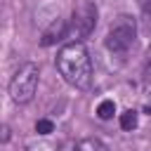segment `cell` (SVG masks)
<instances>
[{
  "label": "cell",
  "mask_w": 151,
  "mask_h": 151,
  "mask_svg": "<svg viewBox=\"0 0 151 151\" xmlns=\"http://www.w3.org/2000/svg\"><path fill=\"white\" fill-rule=\"evenodd\" d=\"M57 68L64 76L68 85L76 90H90L92 87V59L83 40L66 42L57 52Z\"/></svg>",
  "instance_id": "obj_1"
},
{
  "label": "cell",
  "mask_w": 151,
  "mask_h": 151,
  "mask_svg": "<svg viewBox=\"0 0 151 151\" xmlns=\"http://www.w3.org/2000/svg\"><path fill=\"white\" fill-rule=\"evenodd\" d=\"M38 78H40V68L33 61H26L17 68V73L9 80V99L14 104H28L38 90Z\"/></svg>",
  "instance_id": "obj_2"
},
{
  "label": "cell",
  "mask_w": 151,
  "mask_h": 151,
  "mask_svg": "<svg viewBox=\"0 0 151 151\" xmlns=\"http://www.w3.org/2000/svg\"><path fill=\"white\" fill-rule=\"evenodd\" d=\"M134 40H137V24H134V19L127 17V14H120L111 24L104 42H106L109 52H113V54H127L134 47Z\"/></svg>",
  "instance_id": "obj_3"
},
{
  "label": "cell",
  "mask_w": 151,
  "mask_h": 151,
  "mask_svg": "<svg viewBox=\"0 0 151 151\" xmlns=\"http://www.w3.org/2000/svg\"><path fill=\"white\" fill-rule=\"evenodd\" d=\"M97 5L90 2V0H80L76 7H73V14H71V33L76 40H83L87 38L94 26H97Z\"/></svg>",
  "instance_id": "obj_4"
},
{
  "label": "cell",
  "mask_w": 151,
  "mask_h": 151,
  "mask_svg": "<svg viewBox=\"0 0 151 151\" xmlns=\"http://www.w3.org/2000/svg\"><path fill=\"white\" fill-rule=\"evenodd\" d=\"M68 28H71V26H68L64 19H59V17H57V19H54L45 31H42V35H40V45H42V47H50V45L59 42L61 38H66Z\"/></svg>",
  "instance_id": "obj_5"
},
{
  "label": "cell",
  "mask_w": 151,
  "mask_h": 151,
  "mask_svg": "<svg viewBox=\"0 0 151 151\" xmlns=\"http://www.w3.org/2000/svg\"><path fill=\"white\" fill-rule=\"evenodd\" d=\"M61 151H109V146L99 137H83L76 142H68Z\"/></svg>",
  "instance_id": "obj_6"
},
{
  "label": "cell",
  "mask_w": 151,
  "mask_h": 151,
  "mask_svg": "<svg viewBox=\"0 0 151 151\" xmlns=\"http://www.w3.org/2000/svg\"><path fill=\"white\" fill-rule=\"evenodd\" d=\"M137 123H139V113H137V111L127 109V111L120 113V127H123L125 132H132V130L137 127Z\"/></svg>",
  "instance_id": "obj_7"
},
{
  "label": "cell",
  "mask_w": 151,
  "mask_h": 151,
  "mask_svg": "<svg viewBox=\"0 0 151 151\" xmlns=\"http://www.w3.org/2000/svg\"><path fill=\"white\" fill-rule=\"evenodd\" d=\"M113 113H116V104H113L111 99H104V101L97 106V116H99L101 120H109V118H113Z\"/></svg>",
  "instance_id": "obj_8"
},
{
  "label": "cell",
  "mask_w": 151,
  "mask_h": 151,
  "mask_svg": "<svg viewBox=\"0 0 151 151\" xmlns=\"http://www.w3.org/2000/svg\"><path fill=\"white\" fill-rule=\"evenodd\" d=\"M139 21H142V28H144L146 33H151V0H144V5H142V17H139Z\"/></svg>",
  "instance_id": "obj_9"
},
{
  "label": "cell",
  "mask_w": 151,
  "mask_h": 151,
  "mask_svg": "<svg viewBox=\"0 0 151 151\" xmlns=\"http://www.w3.org/2000/svg\"><path fill=\"white\" fill-rule=\"evenodd\" d=\"M144 94H146V111L151 113V61L144 68Z\"/></svg>",
  "instance_id": "obj_10"
},
{
  "label": "cell",
  "mask_w": 151,
  "mask_h": 151,
  "mask_svg": "<svg viewBox=\"0 0 151 151\" xmlns=\"http://www.w3.org/2000/svg\"><path fill=\"white\" fill-rule=\"evenodd\" d=\"M52 130H54V123L47 120V118H42V120L35 123V132H38V134H50Z\"/></svg>",
  "instance_id": "obj_11"
}]
</instances>
